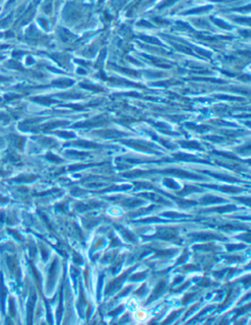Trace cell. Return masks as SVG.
<instances>
[{
    "label": "cell",
    "mask_w": 251,
    "mask_h": 325,
    "mask_svg": "<svg viewBox=\"0 0 251 325\" xmlns=\"http://www.w3.org/2000/svg\"><path fill=\"white\" fill-rule=\"evenodd\" d=\"M5 296H6V289L4 287L3 283V278L0 276V299H1V306L2 308H4V301H5Z\"/></svg>",
    "instance_id": "1"
},
{
    "label": "cell",
    "mask_w": 251,
    "mask_h": 325,
    "mask_svg": "<svg viewBox=\"0 0 251 325\" xmlns=\"http://www.w3.org/2000/svg\"><path fill=\"white\" fill-rule=\"evenodd\" d=\"M165 283L164 282H160V284L158 285V287L156 288L155 292L153 293V295L151 296V299H154V298H156V297H158L160 294H162V292L165 290Z\"/></svg>",
    "instance_id": "2"
},
{
    "label": "cell",
    "mask_w": 251,
    "mask_h": 325,
    "mask_svg": "<svg viewBox=\"0 0 251 325\" xmlns=\"http://www.w3.org/2000/svg\"><path fill=\"white\" fill-rule=\"evenodd\" d=\"M34 301H35V298L34 296L33 298H31L29 303V323L31 322V316H33V305H34Z\"/></svg>",
    "instance_id": "3"
},
{
    "label": "cell",
    "mask_w": 251,
    "mask_h": 325,
    "mask_svg": "<svg viewBox=\"0 0 251 325\" xmlns=\"http://www.w3.org/2000/svg\"><path fill=\"white\" fill-rule=\"evenodd\" d=\"M10 312H11V315L14 316V315H15V308H14L13 299H10Z\"/></svg>",
    "instance_id": "4"
},
{
    "label": "cell",
    "mask_w": 251,
    "mask_h": 325,
    "mask_svg": "<svg viewBox=\"0 0 251 325\" xmlns=\"http://www.w3.org/2000/svg\"><path fill=\"white\" fill-rule=\"evenodd\" d=\"M0 200H1V201H7L6 199H4V197H0Z\"/></svg>",
    "instance_id": "5"
},
{
    "label": "cell",
    "mask_w": 251,
    "mask_h": 325,
    "mask_svg": "<svg viewBox=\"0 0 251 325\" xmlns=\"http://www.w3.org/2000/svg\"><path fill=\"white\" fill-rule=\"evenodd\" d=\"M5 80V78L4 77H1V76H0V82H2V81H4Z\"/></svg>",
    "instance_id": "6"
},
{
    "label": "cell",
    "mask_w": 251,
    "mask_h": 325,
    "mask_svg": "<svg viewBox=\"0 0 251 325\" xmlns=\"http://www.w3.org/2000/svg\"><path fill=\"white\" fill-rule=\"evenodd\" d=\"M1 59H2V56H0V60H1Z\"/></svg>",
    "instance_id": "7"
},
{
    "label": "cell",
    "mask_w": 251,
    "mask_h": 325,
    "mask_svg": "<svg viewBox=\"0 0 251 325\" xmlns=\"http://www.w3.org/2000/svg\"><path fill=\"white\" fill-rule=\"evenodd\" d=\"M0 173H1V171H0Z\"/></svg>",
    "instance_id": "8"
}]
</instances>
